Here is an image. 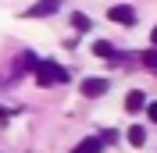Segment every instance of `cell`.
Returning <instances> with one entry per match:
<instances>
[{"mask_svg": "<svg viewBox=\"0 0 157 153\" xmlns=\"http://www.w3.org/2000/svg\"><path fill=\"white\" fill-rule=\"evenodd\" d=\"M64 78H68V71L57 61H39L36 64V82L39 86H54V82H64Z\"/></svg>", "mask_w": 157, "mask_h": 153, "instance_id": "cell-1", "label": "cell"}, {"mask_svg": "<svg viewBox=\"0 0 157 153\" xmlns=\"http://www.w3.org/2000/svg\"><path fill=\"white\" fill-rule=\"evenodd\" d=\"M107 18L118 21V25H136V7H128V4H114L107 11Z\"/></svg>", "mask_w": 157, "mask_h": 153, "instance_id": "cell-2", "label": "cell"}, {"mask_svg": "<svg viewBox=\"0 0 157 153\" xmlns=\"http://www.w3.org/2000/svg\"><path fill=\"white\" fill-rule=\"evenodd\" d=\"M57 7H61V0H39V4H32L25 14H29V18H47V14H54Z\"/></svg>", "mask_w": 157, "mask_h": 153, "instance_id": "cell-3", "label": "cell"}, {"mask_svg": "<svg viewBox=\"0 0 157 153\" xmlns=\"http://www.w3.org/2000/svg\"><path fill=\"white\" fill-rule=\"evenodd\" d=\"M82 93L86 96H104L107 93V78H86L82 82Z\"/></svg>", "mask_w": 157, "mask_h": 153, "instance_id": "cell-4", "label": "cell"}, {"mask_svg": "<svg viewBox=\"0 0 157 153\" xmlns=\"http://www.w3.org/2000/svg\"><path fill=\"white\" fill-rule=\"evenodd\" d=\"M143 103H147V96L139 93V89H132V93L125 96V110H128V114H136V110H139Z\"/></svg>", "mask_w": 157, "mask_h": 153, "instance_id": "cell-5", "label": "cell"}, {"mask_svg": "<svg viewBox=\"0 0 157 153\" xmlns=\"http://www.w3.org/2000/svg\"><path fill=\"white\" fill-rule=\"evenodd\" d=\"M93 54H97V57H104V61H118V50L111 47V43H104V39H100V43H93Z\"/></svg>", "mask_w": 157, "mask_h": 153, "instance_id": "cell-6", "label": "cell"}, {"mask_svg": "<svg viewBox=\"0 0 157 153\" xmlns=\"http://www.w3.org/2000/svg\"><path fill=\"white\" fill-rule=\"evenodd\" d=\"M100 150H104V139H82L71 153H100Z\"/></svg>", "mask_w": 157, "mask_h": 153, "instance_id": "cell-7", "label": "cell"}, {"mask_svg": "<svg viewBox=\"0 0 157 153\" xmlns=\"http://www.w3.org/2000/svg\"><path fill=\"white\" fill-rule=\"evenodd\" d=\"M128 143H132V146H143V143H147V132H143V125H132V128H128Z\"/></svg>", "mask_w": 157, "mask_h": 153, "instance_id": "cell-8", "label": "cell"}, {"mask_svg": "<svg viewBox=\"0 0 157 153\" xmlns=\"http://www.w3.org/2000/svg\"><path fill=\"white\" fill-rule=\"evenodd\" d=\"M36 64H39V57H36V54H21V68L36 71Z\"/></svg>", "mask_w": 157, "mask_h": 153, "instance_id": "cell-9", "label": "cell"}, {"mask_svg": "<svg viewBox=\"0 0 157 153\" xmlns=\"http://www.w3.org/2000/svg\"><path fill=\"white\" fill-rule=\"evenodd\" d=\"M71 25H75V29H89V18L86 14H71Z\"/></svg>", "mask_w": 157, "mask_h": 153, "instance_id": "cell-10", "label": "cell"}, {"mask_svg": "<svg viewBox=\"0 0 157 153\" xmlns=\"http://www.w3.org/2000/svg\"><path fill=\"white\" fill-rule=\"evenodd\" d=\"M143 64H147V68H157V50H147V54H143Z\"/></svg>", "mask_w": 157, "mask_h": 153, "instance_id": "cell-11", "label": "cell"}, {"mask_svg": "<svg viewBox=\"0 0 157 153\" xmlns=\"http://www.w3.org/2000/svg\"><path fill=\"white\" fill-rule=\"evenodd\" d=\"M147 110H150V121H157V103H150Z\"/></svg>", "mask_w": 157, "mask_h": 153, "instance_id": "cell-12", "label": "cell"}, {"mask_svg": "<svg viewBox=\"0 0 157 153\" xmlns=\"http://www.w3.org/2000/svg\"><path fill=\"white\" fill-rule=\"evenodd\" d=\"M150 39H154V47H157V29H154V32H150Z\"/></svg>", "mask_w": 157, "mask_h": 153, "instance_id": "cell-13", "label": "cell"}]
</instances>
